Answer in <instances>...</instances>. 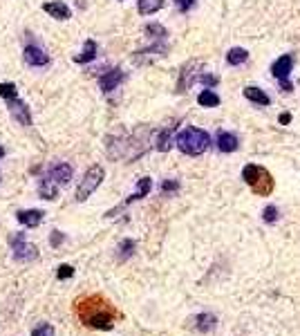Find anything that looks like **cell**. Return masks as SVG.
<instances>
[{
	"label": "cell",
	"mask_w": 300,
	"mask_h": 336,
	"mask_svg": "<svg viewBox=\"0 0 300 336\" xmlns=\"http://www.w3.org/2000/svg\"><path fill=\"white\" fill-rule=\"evenodd\" d=\"M74 312L83 325L94 327V329H103V332L115 327V321L119 316L117 310L103 298V296H94V294L78 298L74 302Z\"/></svg>",
	"instance_id": "obj_1"
},
{
	"label": "cell",
	"mask_w": 300,
	"mask_h": 336,
	"mask_svg": "<svg viewBox=\"0 0 300 336\" xmlns=\"http://www.w3.org/2000/svg\"><path fill=\"white\" fill-rule=\"evenodd\" d=\"M175 146H177L184 155L197 157V155H202L208 150V146H211V134L206 130H202V128H197V126H186L184 130L177 134Z\"/></svg>",
	"instance_id": "obj_2"
},
{
	"label": "cell",
	"mask_w": 300,
	"mask_h": 336,
	"mask_svg": "<svg viewBox=\"0 0 300 336\" xmlns=\"http://www.w3.org/2000/svg\"><path fill=\"white\" fill-rule=\"evenodd\" d=\"M105 179V168L101 166V164H94V166H90L88 171H86V175H83V179L78 182V188H76V202H86L90 195L94 193L99 186H101V182Z\"/></svg>",
	"instance_id": "obj_3"
},
{
	"label": "cell",
	"mask_w": 300,
	"mask_h": 336,
	"mask_svg": "<svg viewBox=\"0 0 300 336\" xmlns=\"http://www.w3.org/2000/svg\"><path fill=\"white\" fill-rule=\"evenodd\" d=\"M293 65H296V59H293V54H282L280 59H276V63L271 65V74L280 81V86L285 92H291L293 86L289 81V74L293 70Z\"/></svg>",
	"instance_id": "obj_4"
},
{
	"label": "cell",
	"mask_w": 300,
	"mask_h": 336,
	"mask_svg": "<svg viewBox=\"0 0 300 336\" xmlns=\"http://www.w3.org/2000/svg\"><path fill=\"white\" fill-rule=\"evenodd\" d=\"M11 251H14V260H18V262H32L38 258L36 244L27 242L25 233H18L11 238Z\"/></svg>",
	"instance_id": "obj_5"
},
{
	"label": "cell",
	"mask_w": 300,
	"mask_h": 336,
	"mask_svg": "<svg viewBox=\"0 0 300 336\" xmlns=\"http://www.w3.org/2000/svg\"><path fill=\"white\" fill-rule=\"evenodd\" d=\"M166 54H168L166 41H157L155 45H150V47H146V49H137V52L132 54V63L134 65H148V63L161 59V56H166Z\"/></svg>",
	"instance_id": "obj_6"
},
{
	"label": "cell",
	"mask_w": 300,
	"mask_h": 336,
	"mask_svg": "<svg viewBox=\"0 0 300 336\" xmlns=\"http://www.w3.org/2000/svg\"><path fill=\"white\" fill-rule=\"evenodd\" d=\"M22 59H25V63L32 65V67H45V65H49V54L45 52L41 45H36V43L25 45V49H22Z\"/></svg>",
	"instance_id": "obj_7"
},
{
	"label": "cell",
	"mask_w": 300,
	"mask_h": 336,
	"mask_svg": "<svg viewBox=\"0 0 300 336\" xmlns=\"http://www.w3.org/2000/svg\"><path fill=\"white\" fill-rule=\"evenodd\" d=\"M123 78H126V72L121 70V67H115V70H107L103 74L99 76V88L103 94H110L115 92V90L123 83Z\"/></svg>",
	"instance_id": "obj_8"
},
{
	"label": "cell",
	"mask_w": 300,
	"mask_h": 336,
	"mask_svg": "<svg viewBox=\"0 0 300 336\" xmlns=\"http://www.w3.org/2000/svg\"><path fill=\"white\" fill-rule=\"evenodd\" d=\"M7 110H9V115L20 123V126H25V128L34 126L32 112H30V108H27L25 101H20V99H11V101H7Z\"/></svg>",
	"instance_id": "obj_9"
},
{
	"label": "cell",
	"mask_w": 300,
	"mask_h": 336,
	"mask_svg": "<svg viewBox=\"0 0 300 336\" xmlns=\"http://www.w3.org/2000/svg\"><path fill=\"white\" fill-rule=\"evenodd\" d=\"M47 175L52 177L54 182L59 184V186H67V184L72 182V175H74V171H72L70 164H65V161H59V164L49 166Z\"/></svg>",
	"instance_id": "obj_10"
},
{
	"label": "cell",
	"mask_w": 300,
	"mask_h": 336,
	"mask_svg": "<svg viewBox=\"0 0 300 336\" xmlns=\"http://www.w3.org/2000/svg\"><path fill=\"white\" fill-rule=\"evenodd\" d=\"M195 67H200V61H190V63H186V65L182 67V74H179V83H177V92H179V94L186 92V90H188V88L197 81Z\"/></svg>",
	"instance_id": "obj_11"
},
{
	"label": "cell",
	"mask_w": 300,
	"mask_h": 336,
	"mask_svg": "<svg viewBox=\"0 0 300 336\" xmlns=\"http://www.w3.org/2000/svg\"><path fill=\"white\" fill-rule=\"evenodd\" d=\"M16 220H18L22 227H27V229H36L38 224L45 220V213L38 211V209H25V211L16 213Z\"/></svg>",
	"instance_id": "obj_12"
},
{
	"label": "cell",
	"mask_w": 300,
	"mask_h": 336,
	"mask_svg": "<svg viewBox=\"0 0 300 336\" xmlns=\"http://www.w3.org/2000/svg\"><path fill=\"white\" fill-rule=\"evenodd\" d=\"M43 11H45V14H49V16H52V18H56V20H70V18H72V9L67 7L65 3H61V0L45 3V5H43Z\"/></svg>",
	"instance_id": "obj_13"
},
{
	"label": "cell",
	"mask_w": 300,
	"mask_h": 336,
	"mask_svg": "<svg viewBox=\"0 0 300 336\" xmlns=\"http://www.w3.org/2000/svg\"><path fill=\"white\" fill-rule=\"evenodd\" d=\"M175 130H177V126H166L163 130L157 132V139H155V148L159 150V153H168V150L173 148V137H175Z\"/></svg>",
	"instance_id": "obj_14"
},
{
	"label": "cell",
	"mask_w": 300,
	"mask_h": 336,
	"mask_svg": "<svg viewBox=\"0 0 300 336\" xmlns=\"http://www.w3.org/2000/svg\"><path fill=\"white\" fill-rule=\"evenodd\" d=\"M237 146H240V139H237L233 132H229V130L217 132V150L220 153H235Z\"/></svg>",
	"instance_id": "obj_15"
},
{
	"label": "cell",
	"mask_w": 300,
	"mask_h": 336,
	"mask_svg": "<svg viewBox=\"0 0 300 336\" xmlns=\"http://www.w3.org/2000/svg\"><path fill=\"white\" fill-rule=\"evenodd\" d=\"M97 52H99V45H97V41H94V38H88V41L83 43L81 54H76V56H74V63H78V65H86V63H90V61H94V59H97Z\"/></svg>",
	"instance_id": "obj_16"
},
{
	"label": "cell",
	"mask_w": 300,
	"mask_h": 336,
	"mask_svg": "<svg viewBox=\"0 0 300 336\" xmlns=\"http://www.w3.org/2000/svg\"><path fill=\"white\" fill-rule=\"evenodd\" d=\"M38 195H41L43 200H47V202H54L56 195H59V184H56L49 175L41 177V182H38Z\"/></svg>",
	"instance_id": "obj_17"
},
{
	"label": "cell",
	"mask_w": 300,
	"mask_h": 336,
	"mask_svg": "<svg viewBox=\"0 0 300 336\" xmlns=\"http://www.w3.org/2000/svg\"><path fill=\"white\" fill-rule=\"evenodd\" d=\"M274 186H276V184H274V177L269 175V171H264L262 177H260L251 188H253V193H258V195H262V198H267V195L274 193Z\"/></svg>",
	"instance_id": "obj_18"
},
{
	"label": "cell",
	"mask_w": 300,
	"mask_h": 336,
	"mask_svg": "<svg viewBox=\"0 0 300 336\" xmlns=\"http://www.w3.org/2000/svg\"><path fill=\"white\" fill-rule=\"evenodd\" d=\"M150 188H152V179L150 177H141L139 182H137V190H134L130 198L123 202V206H128V204H132V202H137V200H144L146 195L150 193Z\"/></svg>",
	"instance_id": "obj_19"
},
{
	"label": "cell",
	"mask_w": 300,
	"mask_h": 336,
	"mask_svg": "<svg viewBox=\"0 0 300 336\" xmlns=\"http://www.w3.org/2000/svg\"><path fill=\"white\" fill-rule=\"evenodd\" d=\"M244 99H249V101H251V103H258V105H269V103H271L269 94L264 92V90L256 88V86H249V88H244Z\"/></svg>",
	"instance_id": "obj_20"
},
{
	"label": "cell",
	"mask_w": 300,
	"mask_h": 336,
	"mask_svg": "<svg viewBox=\"0 0 300 336\" xmlns=\"http://www.w3.org/2000/svg\"><path fill=\"white\" fill-rule=\"evenodd\" d=\"M267 171V168L258 166V164H247L244 168H242V179L249 184V186H253V184L258 182L260 177H262V173Z\"/></svg>",
	"instance_id": "obj_21"
},
{
	"label": "cell",
	"mask_w": 300,
	"mask_h": 336,
	"mask_svg": "<svg viewBox=\"0 0 300 336\" xmlns=\"http://www.w3.org/2000/svg\"><path fill=\"white\" fill-rule=\"evenodd\" d=\"M215 325H217V318H215L213 314H206V312H204V314H197V316H195V327L200 329V332H204V334H206V332H213Z\"/></svg>",
	"instance_id": "obj_22"
},
{
	"label": "cell",
	"mask_w": 300,
	"mask_h": 336,
	"mask_svg": "<svg viewBox=\"0 0 300 336\" xmlns=\"http://www.w3.org/2000/svg\"><path fill=\"white\" fill-rule=\"evenodd\" d=\"M220 101H222V99H220V97L213 92L211 88L202 90V92L197 94V103H200L202 108H217V105H220Z\"/></svg>",
	"instance_id": "obj_23"
},
{
	"label": "cell",
	"mask_w": 300,
	"mask_h": 336,
	"mask_svg": "<svg viewBox=\"0 0 300 336\" xmlns=\"http://www.w3.org/2000/svg\"><path fill=\"white\" fill-rule=\"evenodd\" d=\"M144 32H146V36L152 38V41H166V36H168V30L163 25H159V22H148V25L144 27Z\"/></svg>",
	"instance_id": "obj_24"
},
{
	"label": "cell",
	"mask_w": 300,
	"mask_h": 336,
	"mask_svg": "<svg viewBox=\"0 0 300 336\" xmlns=\"http://www.w3.org/2000/svg\"><path fill=\"white\" fill-rule=\"evenodd\" d=\"M163 3L166 0H137V9L141 16H150L155 11H159L163 7Z\"/></svg>",
	"instance_id": "obj_25"
},
{
	"label": "cell",
	"mask_w": 300,
	"mask_h": 336,
	"mask_svg": "<svg viewBox=\"0 0 300 336\" xmlns=\"http://www.w3.org/2000/svg\"><path fill=\"white\" fill-rule=\"evenodd\" d=\"M249 59V52L247 49H242V47H231L229 52H226V63L229 65H242L244 61Z\"/></svg>",
	"instance_id": "obj_26"
},
{
	"label": "cell",
	"mask_w": 300,
	"mask_h": 336,
	"mask_svg": "<svg viewBox=\"0 0 300 336\" xmlns=\"http://www.w3.org/2000/svg\"><path fill=\"white\" fill-rule=\"evenodd\" d=\"M134 249H137V242H134L132 238L121 240V242H119V246H117V251H119V260H128V258L134 254Z\"/></svg>",
	"instance_id": "obj_27"
},
{
	"label": "cell",
	"mask_w": 300,
	"mask_h": 336,
	"mask_svg": "<svg viewBox=\"0 0 300 336\" xmlns=\"http://www.w3.org/2000/svg\"><path fill=\"white\" fill-rule=\"evenodd\" d=\"M0 99H5V101L18 99V88H16V83H0Z\"/></svg>",
	"instance_id": "obj_28"
},
{
	"label": "cell",
	"mask_w": 300,
	"mask_h": 336,
	"mask_svg": "<svg viewBox=\"0 0 300 336\" xmlns=\"http://www.w3.org/2000/svg\"><path fill=\"white\" fill-rule=\"evenodd\" d=\"M54 334H56V329H54V325H49V323H41L38 327L32 329V336H54Z\"/></svg>",
	"instance_id": "obj_29"
},
{
	"label": "cell",
	"mask_w": 300,
	"mask_h": 336,
	"mask_svg": "<svg viewBox=\"0 0 300 336\" xmlns=\"http://www.w3.org/2000/svg\"><path fill=\"white\" fill-rule=\"evenodd\" d=\"M74 276V267L72 265H59V269H56V278L59 280H67Z\"/></svg>",
	"instance_id": "obj_30"
},
{
	"label": "cell",
	"mask_w": 300,
	"mask_h": 336,
	"mask_svg": "<svg viewBox=\"0 0 300 336\" xmlns=\"http://www.w3.org/2000/svg\"><path fill=\"white\" fill-rule=\"evenodd\" d=\"M179 190V182L177 179H166L161 184V195H171V193H177Z\"/></svg>",
	"instance_id": "obj_31"
},
{
	"label": "cell",
	"mask_w": 300,
	"mask_h": 336,
	"mask_svg": "<svg viewBox=\"0 0 300 336\" xmlns=\"http://www.w3.org/2000/svg\"><path fill=\"white\" fill-rule=\"evenodd\" d=\"M262 220L269 222V224H274L276 220H278V209H276L274 204H269L267 209H264V213H262Z\"/></svg>",
	"instance_id": "obj_32"
},
{
	"label": "cell",
	"mask_w": 300,
	"mask_h": 336,
	"mask_svg": "<svg viewBox=\"0 0 300 336\" xmlns=\"http://www.w3.org/2000/svg\"><path fill=\"white\" fill-rule=\"evenodd\" d=\"M197 81L204 83L206 88H215V86L220 83V78H217V76H213V74H204V72H202V74H197Z\"/></svg>",
	"instance_id": "obj_33"
},
{
	"label": "cell",
	"mask_w": 300,
	"mask_h": 336,
	"mask_svg": "<svg viewBox=\"0 0 300 336\" xmlns=\"http://www.w3.org/2000/svg\"><path fill=\"white\" fill-rule=\"evenodd\" d=\"M63 242H65V235L61 233V231H52V233H49V244H52V246H61Z\"/></svg>",
	"instance_id": "obj_34"
},
{
	"label": "cell",
	"mask_w": 300,
	"mask_h": 336,
	"mask_svg": "<svg viewBox=\"0 0 300 336\" xmlns=\"http://www.w3.org/2000/svg\"><path fill=\"white\" fill-rule=\"evenodd\" d=\"M173 3L177 5V9H179V11H188V9L195 5V0H173Z\"/></svg>",
	"instance_id": "obj_35"
},
{
	"label": "cell",
	"mask_w": 300,
	"mask_h": 336,
	"mask_svg": "<svg viewBox=\"0 0 300 336\" xmlns=\"http://www.w3.org/2000/svg\"><path fill=\"white\" fill-rule=\"evenodd\" d=\"M280 123H282V126H287V123H291V115H289V112H282V115H280V119H278Z\"/></svg>",
	"instance_id": "obj_36"
},
{
	"label": "cell",
	"mask_w": 300,
	"mask_h": 336,
	"mask_svg": "<svg viewBox=\"0 0 300 336\" xmlns=\"http://www.w3.org/2000/svg\"><path fill=\"white\" fill-rule=\"evenodd\" d=\"M5 155H7V150H5V146H0V159H3Z\"/></svg>",
	"instance_id": "obj_37"
},
{
	"label": "cell",
	"mask_w": 300,
	"mask_h": 336,
	"mask_svg": "<svg viewBox=\"0 0 300 336\" xmlns=\"http://www.w3.org/2000/svg\"><path fill=\"white\" fill-rule=\"evenodd\" d=\"M0 182H3V173H0Z\"/></svg>",
	"instance_id": "obj_38"
}]
</instances>
